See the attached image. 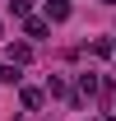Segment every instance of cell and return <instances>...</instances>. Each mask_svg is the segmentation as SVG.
Wrapping results in <instances>:
<instances>
[{"instance_id":"1","label":"cell","mask_w":116,"mask_h":121,"mask_svg":"<svg viewBox=\"0 0 116 121\" xmlns=\"http://www.w3.org/2000/svg\"><path fill=\"white\" fill-rule=\"evenodd\" d=\"M46 33H51V23H46L42 14H28V19H23V42H42Z\"/></svg>"},{"instance_id":"2","label":"cell","mask_w":116,"mask_h":121,"mask_svg":"<svg viewBox=\"0 0 116 121\" xmlns=\"http://www.w3.org/2000/svg\"><path fill=\"white\" fill-rule=\"evenodd\" d=\"M42 19H46V23H65V19H70V0H46Z\"/></svg>"},{"instance_id":"3","label":"cell","mask_w":116,"mask_h":121,"mask_svg":"<svg viewBox=\"0 0 116 121\" xmlns=\"http://www.w3.org/2000/svg\"><path fill=\"white\" fill-rule=\"evenodd\" d=\"M5 60H14V65H28V60H33V42H9V47H5Z\"/></svg>"},{"instance_id":"4","label":"cell","mask_w":116,"mask_h":121,"mask_svg":"<svg viewBox=\"0 0 116 121\" xmlns=\"http://www.w3.org/2000/svg\"><path fill=\"white\" fill-rule=\"evenodd\" d=\"M19 103H23V112H37V107L46 103V93L42 89H19Z\"/></svg>"},{"instance_id":"5","label":"cell","mask_w":116,"mask_h":121,"mask_svg":"<svg viewBox=\"0 0 116 121\" xmlns=\"http://www.w3.org/2000/svg\"><path fill=\"white\" fill-rule=\"evenodd\" d=\"M0 84H23V65L5 60V65H0Z\"/></svg>"},{"instance_id":"6","label":"cell","mask_w":116,"mask_h":121,"mask_svg":"<svg viewBox=\"0 0 116 121\" xmlns=\"http://www.w3.org/2000/svg\"><path fill=\"white\" fill-rule=\"evenodd\" d=\"M46 98H70V84H65V79H60V75H51V79H46Z\"/></svg>"},{"instance_id":"7","label":"cell","mask_w":116,"mask_h":121,"mask_svg":"<svg viewBox=\"0 0 116 121\" xmlns=\"http://www.w3.org/2000/svg\"><path fill=\"white\" fill-rule=\"evenodd\" d=\"M98 79L102 75H79V98H98Z\"/></svg>"},{"instance_id":"8","label":"cell","mask_w":116,"mask_h":121,"mask_svg":"<svg viewBox=\"0 0 116 121\" xmlns=\"http://www.w3.org/2000/svg\"><path fill=\"white\" fill-rule=\"evenodd\" d=\"M9 14H14V19H28L33 14V0H9Z\"/></svg>"},{"instance_id":"9","label":"cell","mask_w":116,"mask_h":121,"mask_svg":"<svg viewBox=\"0 0 116 121\" xmlns=\"http://www.w3.org/2000/svg\"><path fill=\"white\" fill-rule=\"evenodd\" d=\"M93 56H98V60H112V42L98 37V42H93Z\"/></svg>"},{"instance_id":"10","label":"cell","mask_w":116,"mask_h":121,"mask_svg":"<svg viewBox=\"0 0 116 121\" xmlns=\"http://www.w3.org/2000/svg\"><path fill=\"white\" fill-rule=\"evenodd\" d=\"M98 121H116V117H98Z\"/></svg>"},{"instance_id":"11","label":"cell","mask_w":116,"mask_h":121,"mask_svg":"<svg viewBox=\"0 0 116 121\" xmlns=\"http://www.w3.org/2000/svg\"><path fill=\"white\" fill-rule=\"evenodd\" d=\"M102 5H116V0H102Z\"/></svg>"},{"instance_id":"12","label":"cell","mask_w":116,"mask_h":121,"mask_svg":"<svg viewBox=\"0 0 116 121\" xmlns=\"http://www.w3.org/2000/svg\"><path fill=\"white\" fill-rule=\"evenodd\" d=\"M0 33H5V28H0Z\"/></svg>"}]
</instances>
